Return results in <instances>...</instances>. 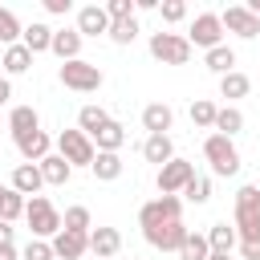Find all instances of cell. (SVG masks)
<instances>
[{"label": "cell", "mask_w": 260, "mask_h": 260, "mask_svg": "<svg viewBox=\"0 0 260 260\" xmlns=\"http://www.w3.org/2000/svg\"><path fill=\"white\" fill-rule=\"evenodd\" d=\"M89 171H93L102 183H114V179L122 175V158H118L114 150H98V154H93V162H89Z\"/></svg>", "instance_id": "obj_24"}, {"label": "cell", "mask_w": 260, "mask_h": 260, "mask_svg": "<svg viewBox=\"0 0 260 260\" xmlns=\"http://www.w3.org/2000/svg\"><path fill=\"white\" fill-rule=\"evenodd\" d=\"M118 248H122L118 228H89V252H93L98 260H114Z\"/></svg>", "instance_id": "obj_14"}, {"label": "cell", "mask_w": 260, "mask_h": 260, "mask_svg": "<svg viewBox=\"0 0 260 260\" xmlns=\"http://www.w3.org/2000/svg\"><path fill=\"white\" fill-rule=\"evenodd\" d=\"M20 215H24V195H16L12 187H0V219L12 223V219H20Z\"/></svg>", "instance_id": "obj_28"}, {"label": "cell", "mask_w": 260, "mask_h": 260, "mask_svg": "<svg viewBox=\"0 0 260 260\" xmlns=\"http://www.w3.org/2000/svg\"><path fill=\"white\" fill-rule=\"evenodd\" d=\"M106 122H110V114H106L102 106H81V114H77V126H81V134H85V138H93Z\"/></svg>", "instance_id": "obj_25"}, {"label": "cell", "mask_w": 260, "mask_h": 260, "mask_svg": "<svg viewBox=\"0 0 260 260\" xmlns=\"http://www.w3.org/2000/svg\"><path fill=\"white\" fill-rule=\"evenodd\" d=\"M203 158L211 162V171L215 175H236L240 171V150H236V142L232 138H223V134H211L207 142H203Z\"/></svg>", "instance_id": "obj_4"}, {"label": "cell", "mask_w": 260, "mask_h": 260, "mask_svg": "<svg viewBox=\"0 0 260 260\" xmlns=\"http://www.w3.org/2000/svg\"><path fill=\"white\" fill-rule=\"evenodd\" d=\"M248 89H252V81H248L244 73H236V69L219 77V93H223V98H244Z\"/></svg>", "instance_id": "obj_32"}, {"label": "cell", "mask_w": 260, "mask_h": 260, "mask_svg": "<svg viewBox=\"0 0 260 260\" xmlns=\"http://www.w3.org/2000/svg\"><path fill=\"white\" fill-rule=\"evenodd\" d=\"M138 37V20L130 16V20H110V41L114 45H130Z\"/></svg>", "instance_id": "obj_36"}, {"label": "cell", "mask_w": 260, "mask_h": 260, "mask_svg": "<svg viewBox=\"0 0 260 260\" xmlns=\"http://www.w3.org/2000/svg\"><path fill=\"white\" fill-rule=\"evenodd\" d=\"M171 122H175V114H171V106H167V102H150V106L142 110V126H146L150 134H167V130H171Z\"/></svg>", "instance_id": "obj_20"}, {"label": "cell", "mask_w": 260, "mask_h": 260, "mask_svg": "<svg viewBox=\"0 0 260 260\" xmlns=\"http://www.w3.org/2000/svg\"><path fill=\"white\" fill-rule=\"evenodd\" d=\"M85 252H89V236H85V232H65V228H61V232L53 236V256H57V260H81Z\"/></svg>", "instance_id": "obj_12"}, {"label": "cell", "mask_w": 260, "mask_h": 260, "mask_svg": "<svg viewBox=\"0 0 260 260\" xmlns=\"http://www.w3.org/2000/svg\"><path fill=\"white\" fill-rule=\"evenodd\" d=\"M150 57L162 61V65H187L191 61V45L179 32H154L150 37Z\"/></svg>", "instance_id": "obj_5"}, {"label": "cell", "mask_w": 260, "mask_h": 260, "mask_svg": "<svg viewBox=\"0 0 260 260\" xmlns=\"http://www.w3.org/2000/svg\"><path fill=\"white\" fill-rule=\"evenodd\" d=\"M232 65H236V53L228 49V45H215V49H207V69L211 73H232Z\"/></svg>", "instance_id": "obj_31"}, {"label": "cell", "mask_w": 260, "mask_h": 260, "mask_svg": "<svg viewBox=\"0 0 260 260\" xmlns=\"http://www.w3.org/2000/svg\"><path fill=\"white\" fill-rule=\"evenodd\" d=\"M183 199L187 203H207L211 199V179L207 175H191V183L183 187Z\"/></svg>", "instance_id": "obj_33"}, {"label": "cell", "mask_w": 260, "mask_h": 260, "mask_svg": "<svg viewBox=\"0 0 260 260\" xmlns=\"http://www.w3.org/2000/svg\"><path fill=\"white\" fill-rule=\"evenodd\" d=\"M102 69L98 65H89V61H61V85L65 89H77V93H93V89H102Z\"/></svg>", "instance_id": "obj_3"}, {"label": "cell", "mask_w": 260, "mask_h": 260, "mask_svg": "<svg viewBox=\"0 0 260 260\" xmlns=\"http://www.w3.org/2000/svg\"><path fill=\"white\" fill-rule=\"evenodd\" d=\"M0 244H12V223L0 219Z\"/></svg>", "instance_id": "obj_43"}, {"label": "cell", "mask_w": 260, "mask_h": 260, "mask_svg": "<svg viewBox=\"0 0 260 260\" xmlns=\"http://www.w3.org/2000/svg\"><path fill=\"white\" fill-rule=\"evenodd\" d=\"M16 195H37L41 187H45V179H41V167L37 162H20L16 171H12V183H8Z\"/></svg>", "instance_id": "obj_16"}, {"label": "cell", "mask_w": 260, "mask_h": 260, "mask_svg": "<svg viewBox=\"0 0 260 260\" xmlns=\"http://www.w3.org/2000/svg\"><path fill=\"white\" fill-rule=\"evenodd\" d=\"M191 175H195V167H191L187 158H171L167 167H158V179H154V183H158L162 195H179V191L191 183Z\"/></svg>", "instance_id": "obj_9"}, {"label": "cell", "mask_w": 260, "mask_h": 260, "mask_svg": "<svg viewBox=\"0 0 260 260\" xmlns=\"http://www.w3.org/2000/svg\"><path fill=\"white\" fill-rule=\"evenodd\" d=\"M211 130H219L223 138H232V134L244 130V114H240L236 106H223V110H215V126H211Z\"/></svg>", "instance_id": "obj_26"}, {"label": "cell", "mask_w": 260, "mask_h": 260, "mask_svg": "<svg viewBox=\"0 0 260 260\" xmlns=\"http://www.w3.org/2000/svg\"><path fill=\"white\" fill-rule=\"evenodd\" d=\"M240 256L244 260H260V244H240Z\"/></svg>", "instance_id": "obj_42"}, {"label": "cell", "mask_w": 260, "mask_h": 260, "mask_svg": "<svg viewBox=\"0 0 260 260\" xmlns=\"http://www.w3.org/2000/svg\"><path fill=\"white\" fill-rule=\"evenodd\" d=\"M0 45L8 49V45H20V20L8 12V8H0Z\"/></svg>", "instance_id": "obj_35"}, {"label": "cell", "mask_w": 260, "mask_h": 260, "mask_svg": "<svg viewBox=\"0 0 260 260\" xmlns=\"http://www.w3.org/2000/svg\"><path fill=\"white\" fill-rule=\"evenodd\" d=\"M0 260H16V248L12 244H0Z\"/></svg>", "instance_id": "obj_44"}, {"label": "cell", "mask_w": 260, "mask_h": 260, "mask_svg": "<svg viewBox=\"0 0 260 260\" xmlns=\"http://www.w3.org/2000/svg\"><path fill=\"white\" fill-rule=\"evenodd\" d=\"M207 260H228V252H211V256H207Z\"/></svg>", "instance_id": "obj_46"}, {"label": "cell", "mask_w": 260, "mask_h": 260, "mask_svg": "<svg viewBox=\"0 0 260 260\" xmlns=\"http://www.w3.org/2000/svg\"><path fill=\"white\" fill-rule=\"evenodd\" d=\"M0 65H4L8 73H24V69L32 65V53H28L24 45H8V49H4V57H0Z\"/></svg>", "instance_id": "obj_29"}, {"label": "cell", "mask_w": 260, "mask_h": 260, "mask_svg": "<svg viewBox=\"0 0 260 260\" xmlns=\"http://www.w3.org/2000/svg\"><path fill=\"white\" fill-rule=\"evenodd\" d=\"M8 98H12V85H8V81H4V77H0V106H4V102H8Z\"/></svg>", "instance_id": "obj_45"}, {"label": "cell", "mask_w": 260, "mask_h": 260, "mask_svg": "<svg viewBox=\"0 0 260 260\" xmlns=\"http://www.w3.org/2000/svg\"><path fill=\"white\" fill-rule=\"evenodd\" d=\"M236 240H240V236H236L232 223H211V232H207V248H211V252H232Z\"/></svg>", "instance_id": "obj_27"}, {"label": "cell", "mask_w": 260, "mask_h": 260, "mask_svg": "<svg viewBox=\"0 0 260 260\" xmlns=\"http://www.w3.org/2000/svg\"><path fill=\"white\" fill-rule=\"evenodd\" d=\"M20 45L37 57V53H49V45H53V28L49 24H41V20H32L28 28H20Z\"/></svg>", "instance_id": "obj_18"}, {"label": "cell", "mask_w": 260, "mask_h": 260, "mask_svg": "<svg viewBox=\"0 0 260 260\" xmlns=\"http://www.w3.org/2000/svg\"><path fill=\"white\" fill-rule=\"evenodd\" d=\"M49 53H57L61 61H77V57H81V32H77V28H53Z\"/></svg>", "instance_id": "obj_15"}, {"label": "cell", "mask_w": 260, "mask_h": 260, "mask_svg": "<svg viewBox=\"0 0 260 260\" xmlns=\"http://www.w3.org/2000/svg\"><path fill=\"white\" fill-rule=\"evenodd\" d=\"M223 41V24L215 12H199L191 20V32H187V45H199V49H215Z\"/></svg>", "instance_id": "obj_8"}, {"label": "cell", "mask_w": 260, "mask_h": 260, "mask_svg": "<svg viewBox=\"0 0 260 260\" xmlns=\"http://www.w3.org/2000/svg\"><path fill=\"white\" fill-rule=\"evenodd\" d=\"M57 154L69 162V167H89L93 162V142L81 134V130H61V138H57Z\"/></svg>", "instance_id": "obj_7"}, {"label": "cell", "mask_w": 260, "mask_h": 260, "mask_svg": "<svg viewBox=\"0 0 260 260\" xmlns=\"http://www.w3.org/2000/svg\"><path fill=\"white\" fill-rule=\"evenodd\" d=\"M191 122L203 126V130H211V126H215V102H207V98L191 102Z\"/></svg>", "instance_id": "obj_37"}, {"label": "cell", "mask_w": 260, "mask_h": 260, "mask_svg": "<svg viewBox=\"0 0 260 260\" xmlns=\"http://www.w3.org/2000/svg\"><path fill=\"white\" fill-rule=\"evenodd\" d=\"M49 146H53V142H49L45 130H32V134H20V138H16V150H20L24 162H41V158L49 154Z\"/></svg>", "instance_id": "obj_17"}, {"label": "cell", "mask_w": 260, "mask_h": 260, "mask_svg": "<svg viewBox=\"0 0 260 260\" xmlns=\"http://www.w3.org/2000/svg\"><path fill=\"white\" fill-rule=\"evenodd\" d=\"M45 8H49L53 16H65V12L73 8V0H45Z\"/></svg>", "instance_id": "obj_41"}, {"label": "cell", "mask_w": 260, "mask_h": 260, "mask_svg": "<svg viewBox=\"0 0 260 260\" xmlns=\"http://www.w3.org/2000/svg\"><path fill=\"white\" fill-rule=\"evenodd\" d=\"M179 215H183V199H179V195H158V199L142 203V211H138V223H142V232H150V228H158V223H171V219H179Z\"/></svg>", "instance_id": "obj_6"}, {"label": "cell", "mask_w": 260, "mask_h": 260, "mask_svg": "<svg viewBox=\"0 0 260 260\" xmlns=\"http://www.w3.org/2000/svg\"><path fill=\"white\" fill-rule=\"evenodd\" d=\"M142 236H146V244L158 248V252H179L183 240H187V228H183V219H171V223H158V228H150V232H142Z\"/></svg>", "instance_id": "obj_10"}, {"label": "cell", "mask_w": 260, "mask_h": 260, "mask_svg": "<svg viewBox=\"0 0 260 260\" xmlns=\"http://www.w3.org/2000/svg\"><path fill=\"white\" fill-rule=\"evenodd\" d=\"M219 24L228 28V32H236V37H244V41H252V37H260V20L244 8V4H232L223 16H219Z\"/></svg>", "instance_id": "obj_11"}, {"label": "cell", "mask_w": 260, "mask_h": 260, "mask_svg": "<svg viewBox=\"0 0 260 260\" xmlns=\"http://www.w3.org/2000/svg\"><path fill=\"white\" fill-rule=\"evenodd\" d=\"M158 16H162L167 24H175V20L187 16V4H183V0H162V4H158Z\"/></svg>", "instance_id": "obj_39"}, {"label": "cell", "mask_w": 260, "mask_h": 260, "mask_svg": "<svg viewBox=\"0 0 260 260\" xmlns=\"http://www.w3.org/2000/svg\"><path fill=\"white\" fill-rule=\"evenodd\" d=\"M236 236L240 244H260V187H240L236 191Z\"/></svg>", "instance_id": "obj_1"}, {"label": "cell", "mask_w": 260, "mask_h": 260, "mask_svg": "<svg viewBox=\"0 0 260 260\" xmlns=\"http://www.w3.org/2000/svg\"><path fill=\"white\" fill-rule=\"evenodd\" d=\"M8 130H12V138L41 130V118H37V110H32V106H16V110L8 114Z\"/></svg>", "instance_id": "obj_22"}, {"label": "cell", "mask_w": 260, "mask_h": 260, "mask_svg": "<svg viewBox=\"0 0 260 260\" xmlns=\"http://www.w3.org/2000/svg\"><path fill=\"white\" fill-rule=\"evenodd\" d=\"M24 219H28L32 240H45V236H57V232H61V211H57L45 195H32V199L24 203Z\"/></svg>", "instance_id": "obj_2"}, {"label": "cell", "mask_w": 260, "mask_h": 260, "mask_svg": "<svg viewBox=\"0 0 260 260\" xmlns=\"http://www.w3.org/2000/svg\"><path fill=\"white\" fill-rule=\"evenodd\" d=\"M211 256V248H207V236H199V232H187V240H183V248H179V260H207Z\"/></svg>", "instance_id": "obj_30"}, {"label": "cell", "mask_w": 260, "mask_h": 260, "mask_svg": "<svg viewBox=\"0 0 260 260\" xmlns=\"http://www.w3.org/2000/svg\"><path fill=\"white\" fill-rule=\"evenodd\" d=\"M37 167H41V179H45L49 187H65V183H69V175H73V167H69L61 154H45Z\"/></svg>", "instance_id": "obj_19"}, {"label": "cell", "mask_w": 260, "mask_h": 260, "mask_svg": "<svg viewBox=\"0 0 260 260\" xmlns=\"http://www.w3.org/2000/svg\"><path fill=\"white\" fill-rule=\"evenodd\" d=\"M142 154H146V162H158V167H167V162L175 158L171 134H146V142H142Z\"/></svg>", "instance_id": "obj_21"}, {"label": "cell", "mask_w": 260, "mask_h": 260, "mask_svg": "<svg viewBox=\"0 0 260 260\" xmlns=\"http://www.w3.org/2000/svg\"><path fill=\"white\" fill-rule=\"evenodd\" d=\"M61 228H65V232H85V236H89V228H93V223H89V207H69V211L61 215Z\"/></svg>", "instance_id": "obj_34"}, {"label": "cell", "mask_w": 260, "mask_h": 260, "mask_svg": "<svg viewBox=\"0 0 260 260\" xmlns=\"http://www.w3.org/2000/svg\"><path fill=\"white\" fill-rule=\"evenodd\" d=\"M24 260H57V256H53V244L28 240V244H24Z\"/></svg>", "instance_id": "obj_40"}, {"label": "cell", "mask_w": 260, "mask_h": 260, "mask_svg": "<svg viewBox=\"0 0 260 260\" xmlns=\"http://www.w3.org/2000/svg\"><path fill=\"white\" fill-rule=\"evenodd\" d=\"M102 8H106L110 20H130V16H134V0H110V4H102Z\"/></svg>", "instance_id": "obj_38"}, {"label": "cell", "mask_w": 260, "mask_h": 260, "mask_svg": "<svg viewBox=\"0 0 260 260\" xmlns=\"http://www.w3.org/2000/svg\"><path fill=\"white\" fill-rule=\"evenodd\" d=\"M77 32H81V37H102V32H110V16H106V8H102V4H85V8H77Z\"/></svg>", "instance_id": "obj_13"}, {"label": "cell", "mask_w": 260, "mask_h": 260, "mask_svg": "<svg viewBox=\"0 0 260 260\" xmlns=\"http://www.w3.org/2000/svg\"><path fill=\"white\" fill-rule=\"evenodd\" d=\"M89 142H93V150H114V154H118V146L126 142V130H122V122H114V118H110V122H106Z\"/></svg>", "instance_id": "obj_23"}]
</instances>
